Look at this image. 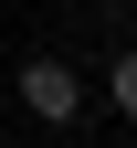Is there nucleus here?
Wrapping results in <instances>:
<instances>
[{
	"label": "nucleus",
	"mask_w": 137,
	"mask_h": 148,
	"mask_svg": "<svg viewBox=\"0 0 137 148\" xmlns=\"http://www.w3.org/2000/svg\"><path fill=\"white\" fill-rule=\"evenodd\" d=\"M21 106H32L42 127H63L74 106H85V74H74V64H53V53H32V64H21Z\"/></svg>",
	"instance_id": "obj_1"
},
{
	"label": "nucleus",
	"mask_w": 137,
	"mask_h": 148,
	"mask_svg": "<svg viewBox=\"0 0 137 148\" xmlns=\"http://www.w3.org/2000/svg\"><path fill=\"white\" fill-rule=\"evenodd\" d=\"M106 95H116V106H127V116H137V42H127V53H116V64H106Z\"/></svg>",
	"instance_id": "obj_2"
}]
</instances>
